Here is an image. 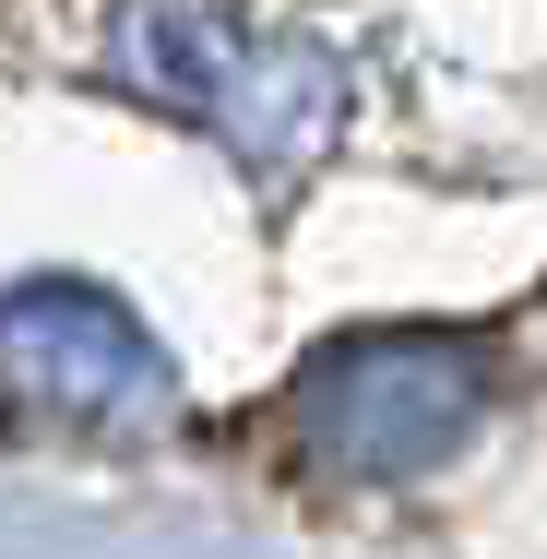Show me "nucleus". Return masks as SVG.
Returning a JSON list of instances; mask_svg holds the SVG:
<instances>
[{
  "mask_svg": "<svg viewBox=\"0 0 547 559\" xmlns=\"http://www.w3.org/2000/svg\"><path fill=\"white\" fill-rule=\"evenodd\" d=\"M131 84L167 96L179 119H203L226 155L250 167H310L345 119V60L322 36H286V24H226V12H179V0H143L131 36H119Z\"/></svg>",
  "mask_w": 547,
  "mask_h": 559,
  "instance_id": "f03ea898",
  "label": "nucleus"
},
{
  "mask_svg": "<svg viewBox=\"0 0 547 559\" xmlns=\"http://www.w3.org/2000/svg\"><path fill=\"white\" fill-rule=\"evenodd\" d=\"M500 405V357L488 334H452V322H369V334H333L286 417L322 476H357V488H405V476H440L452 452L488 429Z\"/></svg>",
  "mask_w": 547,
  "mask_h": 559,
  "instance_id": "f257e3e1",
  "label": "nucleus"
},
{
  "mask_svg": "<svg viewBox=\"0 0 547 559\" xmlns=\"http://www.w3.org/2000/svg\"><path fill=\"white\" fill-rule=\"evenodd\" d=\"M0 393L24 417H48V429H108V441L119 429H155L179 405L167 345L143 334L108 286H72V274L0 298Z\"/></svg>",
  "mask_w": 547,
  "mask_h": 559,
  "instance_id": "7ed1b4c3",
  "label": "nucleus"
}]
</instances>
